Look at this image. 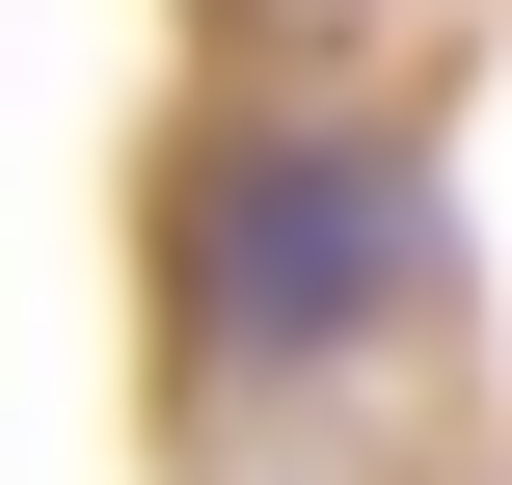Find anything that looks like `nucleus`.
<instances>
[{"label":"nucleus","mask_w":512,"mask_h":485,"mask_svg":"<svg viewBox=\"0 0 512 485\" xmlns=\"http://www.w3.org/2000/svg\"><path fill=\"white\" fill-rule=\"evenodd\" d=\"M405 297H432V162H405V135H243V162H216L189 324H216L243 378H324V351H378Z\"/></svg>","instance_id":"nucleus-1"}]
</instances>
